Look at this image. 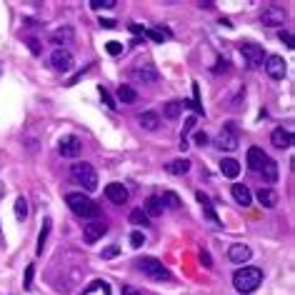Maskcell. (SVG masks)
I'll return each instance as SVG.
<instances>
[{
	"instance_id": "43",
	"label": "cell",
	"mask_w": 295,
	"mask_h": 295,
	"mask_svg": "<svg viewBox=\"0 0 295 295\" xmlns=\"http://www.w3.org/2000/svg\"><path fill=\"white\" fill-rule=\"evenodd\" d=\"M30 280H33V265H28L25 270V288H30Z\"/></svg>"
},
{
	"instance_id": "35",
	"label": "cell",
	"mask_w": 295,
	"mask_h": 295,
	"mask_svg": "<svg viewBox=\"0 0 295 295\" xmlns=\"http://www.w3.org/2000/svg\"><path fill=\"white\" fill-rule=\"evenodd\" d=\"M100 98H103V103H105L110 110H115V108H118V105H115V100H113V95H110V93H108L103 85H100Z\"/></svg>"
},
{
	"instance_id": "12",
	"label": "cell",
	"mask_w": 295,
	"mask_h": 295,
	"mask_svg": "<svg viewBox=\"0 0 295 295\" xmlns=\"http://www.w3.org/2000/svg\"><path fill=\"white\" fill-rule=\"evenodd\" d=\"M105 233H108V225H105V223H98V220H90V223L83 228V238H85V243H98Z\"/></svg>"
},
{
	"instance_id": "31",
	"label": "cell",
	"mask_w": 295,
	"mask_h": 295,
	"mask_svg": "<svg viewBox=\"0 0 295 295\" xmlns=\"http://www.w3.org/2000/svg\"><path fill=\"white\" fill-rule=\"evenodd\" d=\"M48 233H50V218L43 220V230H40V235H38V253H43V245H45V240H48Z\"/></svg>"
},
{
	"instance_id": "6",
	"label": "cell",
	"mask_w": 295,
	"mask_h": 295,
	"mask_svg": "<svg viewBox=\"0 0 295 295\" xmlns=\"http://www.w3.org/2000/svg\"><path fill=\"white\" fill-rule=\"evenodd\" d=\"M50 65H53L58 73H70L73 65H75V58H73L70 50H65V48H55V50L50 53Z\"/></svg>"
},
{
	"instance_id": "42",
	"label": "cell",
	"mask_w": 295,
	"mask_h": 295,
	"mask_svg": "<svg viewBox=\"0 0 295 295\" xmlns=\"http://www.w3.org/2000/svg\"><path fill=\"white\" fill-rule=\"evenodd\" d=\"M130 30H133L135 35H145V28H143V25H138V23H130Z\"/></svg>"
},
{
	"instance_id": "15",
	"label": "cell",
	"mask_w": 295,
	"mask_h": 295,
	"mask_svg": "<svg viewBox=\"0 0 295 295\" xmlns=\"http://www.w3.org/2000/svg\"><path fill=\"white\" fill-rule=\"evenodd\" d=\"M228 258H230L233 263H240V265H243V263H248V260L253 258V250H250L248 245H240V243H238V245H230V248H228Z\"/></svg>"
},
{
	"instance_id": "21",
	"label": "cell",
	"mask_w": 295,
	"mask_h": 295,
	"mask_svg": "<svg viewBox=\"0 0 295 295\" xmlns=\"http://www.w3.org/2000/svg\"><path fill=\"white\" fill-rule=\"evenodd\" d=\"M220 173H223L225 178H230V180H233V178H238V175H240V163H238L235 158H225V160L220 163Z\"/></svg>"
},
{
	"instance_id": "40",
	"label": "cell",
	"mask_w": 295,
	"mask_h": 295,
	"mask_svg": "<svg viewBox=\"0 0 295 295\" xmlns=\"http://www.w3.org/2000/svg\"><path fill=\"white\" fill-rule=\"evenodd\" d=\"M118 253H120V248H118V245H110V248L103 250V258H115Z\"/></svg>"
},
{
	"instance_id": "37",
	"label": "cell",
	"mask_w": 295,
	"mask_h": 295,
	"mask_svg": "<svg viewBox=\"0 0 295 295\" xmlns=\"http://www.w3.org/2000/svg\"><path fill=\"white\" fill-rule=\"evenodd\" d=\"M280 40H283L288 48H295V45H293V33H288V30H280Z\"/></svg>"
},
{
	"instance_id": "36",
	"label": "cell",
	"mask_w": 295,
	"mask_h": 295,
	"mask_svg": "<svg viewBox=\"0 0 295 295\" xmlns=\"http://www.w3.org/2000/svg\"><path fill=\"white\" fill-rule=\"evenodd\" d=\"M145 35L150 38V40H155V43H163L168 38V33H160V30H145Z\"/></svg>"
},
{
	"instance_id": "25",
	"label": "cell",
	"mask_w": 295,
	"mask_h": 295,
	"mask_svg": "<svg viewBox=\"0 0 295 295\" xmlns=\"http://www.w3.org/2000/svg\"><path fill=\"white\" fill-rule=\"evenodd\" d=\"M138 120H140V125H143L145 130H155V128L160 125V118H158V113H150V110H148V113H143Z\"/></svg>"
},
{
	"instance_id": "20",
	"label": "cell",
	"mask_w": 295,
	"mask_h": 295,
	"mask_svg": "<svg viewBox=\"0 0 295 295\" xmlns=\"http://www.w3.org/2000/svg\"><path fill=\"white\" fill-rule=\"evenodd\" d=\"M258 203H260L263 208H275V205H278V193H275L273 188H260V190H258Z\"/></svg>"
},
{
	"instance_id": "10",
	"label": "cell",
	"mask_w": 295,
	"mask_h": 295,
	"mask_svg": "<svg viewBox=\"0 0 295 295\" xmlns=\"http://www.w3.org/2000/svg\"><path fill=\"white\" fill-rule=\"evenodd\" d=\"M263 65H265V73H268L273 80H283V78H285V73H288L285 60H283L280 55H268Z\"/></svg>"
},
{
	"instance_id": "3",
	"label": "cell",
	"mask_w": 295,
	"mask_h": 295,
	"mask_svg": "<svg viewBox=\"0 0 295 295\" xmlns=\"http://www.w3.org/2000/svg\"><path fill=\"white\" fill-rule=\"evenodd\" d=\"M70 175H73V180L78 185L85 188V193H93L98 188V173H95V168L90 163H75V165H70Z\"/></svg>"
},
{
	"instance_id": "2",
	"label": "cell",
	"mask_w": 295,
	"mask_h": 295,
	"mask_svg": "<svg viewBox=\"0 0 295 295\" xmlns=\"http://www.w3.org/2000/svg\"><path fill=\"white\" fill-rule=\"evenodd\" d=\"M65 203H68V208H70L75 215L88 218V220L98 218V213H100V208H98L85 193H68V195H65Z\"/></svg>"
},
{
	"instance_id": "46",
	"label": "cell",
	"mask_w": 295,
	"mask_h": 295,
	"mask_svg": "<svg viewBox=\"0 0 295 295\" xmlns=\"http://www.w3.org/2000/svg\"><path fill=\"white\" fill-rule=\"evenodd\" d=\"M30 50H33V53H40V45H38V40H30Z\"/></svg>"
},
{
	"instance_id": "27",
	"label": "cell",
	"mask_w": 295,
	"mask_h": 295,
	"mask_svg": "<svg viewBox=\"0 0 295 295\" xmlns=\"http://www.w3.org/2000/svg\"><path fill=\"white\" fill-rule=\"evenodd\" d=\"M163 208H170V210H178L183 203H180V198H178V193H173V190H165L163 193Z\"/></svg>"
},
{
	"instance_id": "22",
	"label": "cell",
	"mask_w": 295,
	"mask_h": 295,
	"mask_svg": "<svg viewBox=\"0 0 295 295\" xmlns=\"http://www.w3.org/2000/svg\"><path fill=\"white\" fill-rule=\"evenodd\" d=\"M198 203L203 205V213H205V218H208L213 225H220V220H218V215H215V210H213V205H210V198H208L205 193H198Z\"/></svg>"
},
{
	"instance_id": "8",
	"label": "cell",
	"mask_w": 295,
	"mask_h": 295,
	"mask_svg": "<svg viewBox=\"0 0 295 295\" xmlns=\"http://www.w3.org/2000/svg\"><path fill=\"white\" fill-rule=\"evenodd\" d=\"M240 55L245 58L248 68H260V65L265 63L263 48H260V45H253V43H245V45H240Z\"/></svg>"
},
{
	"instance_id": "33",
	"label": "cell",
	"mask_w": 295,
	"mask_h": 295,
	"mask_svg": "<svg viewBox=\"0 0 295 295\" xmlns=\"http://www.w3.org/2000/svg\"><path fill=\"white\" fill-rule=\"evenodd\" d=\"M130 245H133V248H140V245H145V235H143L140 230H133V233H130Z\"/></svg>"
},
{
	"instance_id": "13",
	"label": "cell",
	"mask_w": 295,
	"mask_h": 295,
	"mask_svg": "<svg viewBox=\"0 0 295 295\" xmlns=\"http://www.w3.org/2000/svg\"><path fill=\"white\" fill-rule=\"evenodd\" d=\"M105 195H108L110 203L123 205V203L128 200V188H125L123 183H110V185H105Z\"/></svg>"
},
{
	"instance_id": "24",
	"label": "cell",
	"mask_w": 295,
	"mask_h": 295,
	"mask_svg": "<svg viewBox=\"0 0 295 295\" xmlns=\"http://www.w3.org/2000/svg\"><path fill=\"white\" fill-rule=\"evenodd\" d=\"M188 170H190V160L188 158H178V160L168 163V173L170 175H185Z\"/></svg>"
},
{
	"instance_id": "7",
	"label": "cell",
	"mask_w": 295,
	"mask_h": 295,
	"mask_svg": "<svg viewBox=\"0 0 295 295\" xmlns=\"http://www.w3.org/2000/svg\"><path fill=\"white\" fill-rule=\"evenodd\" d=\"M260 20H263V25H268V28H278V25H283V23L288 20V13H285L280 5H268V8H263Z\"/></svg>"
},
{
	"instance_id": "30",
	"label": "cell",
	"mask_w": 295,
	"mask_h": 295,
	"mask_svg": "<svg viewBox=\"0 0 295 295\" xmlns=\"http://www.w3.org/2000/svg\"><path fill=\"white\" fill-rule=\"evenodd\" d=\"M93 10H110V8H115L118 3H115V0H90V3H88Z\"/></svg>"
},
{
	"instance_id": "32",
	"label": "cell",
	"mask_w": 295,
	"mask_h": 295,
	"mask_svg": "<svg viewBox=\"0 0 295 295\" xmlns=\"http://www.w3.org/2000/svg\"><path fill=\"white\" fill-rule=\"evenodd\" d=\"M15 215H18V220H25L28 218V200L25 198H18L15 200Z\"/></svg>"
},
{
	"instance_id": "16",
	"label": "cell",
	"mask_w": 295,
	"mask_h": 295,
	"mask_svg": "<svg viewBox=\"0 0 295 295\" xmlns=\"http://www.w3.org/2000/svg\"><path fill=\"white\" fill-rule=\"evenodd\" d=\"M265 160H268V155L263 153V148H255V145H253V148H248V168H250V170H255V173H258V170L263 168V163H265Z\"/></svg>"
},
{
	"instance_id": "23",
	"label": "cell",
	"mask_w": 295,
	"mask_h": 295,
	"mask_svg": "<svg viewBox=\"0 0 295 295\" xmlns=\"http://www.w3.org/2000/svg\"><path fill=\"white\" fill-rule=\"evenodd\" d=\"M233 198H235V203L243 205V208L253 203V195H250V190H248L245 185H233Z\"/></svg>"
},
{
	"instance_id": "18",
	"label": "cell",
	"mask_w": 295,
	"mask_h": 295,
	"mask_svg": "<svg viewBox=\"0 0 295 295\" xmlns=\"http://www.w3.org/2000/svg\"><path fill=\"white\" fill-rule=\"evenodd\" d=\"M73 38H75V33H73V28H70V25H65V28H58V30L50 35L53 45H70V43H73Z\"/></svg>"
},
{
	"instance_id": "29",
	"label": "cell",
	"mask_w": 295,
	"mask_h": 295,
	"mask_svg": "<svg viewBox=\"0 0 295 295\" xmlns=\"http://www.w3.org/2000/svg\"><path fill=\"white\" fill-rule=\"evenodd\" d=\"M130 223H133V225H138V228H148V225H150V218H148V215L138 208V210H133V213H130Z\"/></svg>"
},
{
	"instance_id": "14",
	"label": "cell",
	"mask_w": 295,
	"mask_h": 295,
	"mask_svg": "<svg viewBox=\"0 0 295 295\" xmlns=\"http://www.w3.org/2000/svg\"><path fill=\"white\" fill-rule=\"evenodd\" d=\"M270 143L278 148V150H288V148L293 145V135H290V130L275 128V130L270 133Z\"/></svg>"
},
{
	"instance_id": "4",
	"label": "cell",
	"mask_w": 295,
	"mask_h": 295,
	"mask_svg": "<svg viewBox=\"0 0 295 295\" xmlns=\"http://www.w3.org/2000/svg\"><path fill=\"white\" fill-rule=\"evenodd\" d=\"M138 268H140V273H145L148 278H153V280H170L173 278L170 270L158 258H140L138 260Z\"/></svg>"
},
{
	"instance_id": "26",
	"label": "cell",
	"mask_w": 295,
	"mask_h": 295,
	"mask_svg": "<svg viewBox=\"0 0 295 295\" xmlns=\"http://www.w3.org/2000/svg\"><path fill=\"white\" fill-rule=\"evenodd\" d=\"M163 113H165V118L175 120V118L183 113V103H180V100H170V103H165V105H163Z\"/></svg>"
},
{
	"instance_id": "5",
	"label": "cell",
	"mask_w": 295,
	"mask_h": 295,
	"mask_svg": "<svg viewBox=\"0 0 295 295\" xmlns=\"http://www.w3.org/2000/svg\"><path fill=\"white\" fill-rule=\"evenodd\" d=\"M215 145L220 148V150H235V148L240 145L235 123H225V125H223V130H220L218 138H215Z\"/></svg>"
},
{
	"instance_id": "28",
	"label": "cell",
	"mask_w": 295,
	"mask_h": 295,
	"mask_svg": "<svg viewBox=\"0 0 295 295\" xmlns=\"http://www.w3.org/2000/svg\"><path fill=\"white\" fill-rule=\"evenodd\" d=\"M118 98H120L123 103H135V100H138V93H135L133 85H120V88H118Z\"/></svg>"
},
{
	"instance_id": "45",
	"label": "cell",
	"mask_w": 295,
	"mask_h": 295,
	"mask_svg": "<svg viewBox=\"0 0 295 295\" xmlns=\"http://www.w3.org/2000/svg\"><path fill=\"white\" fill-rule=\"evenodd\" d=\"M103 28H115V20H100Z\"/></svg>"
},
{
	"instance_id": "34",
	"label": "cell",
	"mask_w": 295,
	"mask_h": 295,
	"mask_svg": "<svg viewBox=\"0 0 295 295\" xmlns=\"http://www.w3.org/2000/svg\"><path fill=\"white\" fill-rule=\"evenodd\" d=\"M105 50H108L110 55H120V53H123V43H118V40H110V43H105Z\"/></svg>"
},
{
	"instance_id": "9",
	"label": "cell",
	"mask_w": 295,
	"mask_h": 295,
	"mask_svg": "<svg viewBox=\"0 0 295 295\" xmlns=\"http://www.w3.org/2000/svg\"><path fill=\"white\" fill-rule=\"evenodd\" d=\"M58 150H60V155H63V158H78V155H80V150H83V143H80L75 135H68V138H60Z\"/></svg>"
},
{
	"instance_id": "11",
	"label": "cell",
	"mask_w": 295,
	"mask_h": 295,
	"mask_svg": "<svg viewBox=\"0 0 295 295\" xmlns=\"http://www.w3.org/2000/svg\"><path fill=\"white\" fill-rule=\"evenodd\" d=\"M130 78L138 80V83H143V85H150V83H155L160 75H158V70H155L153 65H138V68L130 70Z\"/></svg>"
},
{
	"instance_id": "17",
	"label": "cell",
	"mask_w": 295,
	"mask_h": 295,
	"mask_svg": "<svg viewBox=\"0 0 295 295\" xmlns=\"http://www.w3.org/2000/svg\"><path fill=\"white\" fill-rule=\"evenodd\" d=\"M140 210H143L148 218H158V215H163V200H160L158 195H150Z\"/></svg>"
},
{
	"instance_id": "41",
	"label": "cell",
	"mask_w": 295,
	"mask_h": 295,
	"mask_svg": "<svg viewBox=\"0 0 295 295\" xmlns=\"http://www.w3.org/2000/svg\"><path fill=\"white\" fill-rule=\"evenodd\" d=\"M123 295H140V290L133 285H123Z\"/></svg>"
},
{
	"instance_id": "44",
	"label": "cell",
	"mask_w": 295,
	"mask_h": 295,
	"mask_svg": "<svg viewBox=\"0 0 295 295\" xmlns=\"http://www.w3.org/2000/svg\"><path fill=\"white\" fill-rule=\"evenodd\" d=\"M200 260L205 263V268H213V260H210V255H208V253H200Z\"/></svg>"
},
{
	"instance_id": "39",
	"label": "cell",
	"mask_w": 295,
	"mask_h": 295,
	"mask_svg": "<svg viewBox=\"0 0 295 295\" xmlns=\"http://www.w3.org/2000/svg\"><path fill=\"white\" fill-rule=\"evenodd\" d=\"M208 140H210V138H208L205 133H195V145H200V148H205V145H208Z\"/></svg>"
},
{
	"instance_id": "1",
	"label": "cell",
	"mask_w": 295,
	"mask_h": 295,
	"mask_svg": "<svg viewBox=\"0 0 295 295\" xmlns=\"http://www.w3.org/2000/svg\"><path fill=\"white\" fill-rule=\"evenodd\" d=\"M260 283H263V270L260 268H253V265L240 268L233 275V285H235L238 293H253V290H258Z\"/></svg>"
},
{
	"instance_id": "19",
	"label": "cell",
	"mask_w": 295,
	"mask_h": 295,
	"mask_svg": "<svg viewBox=\"0 0 295 295\" xmlns=\"http://www.w3.org/2000/svg\"><path fill=\"white\" fill-rule=\"evenodd\" d=\"M258 173H260V175H263V180H265V183H270V185H273V183H275V180H278V163H275V160H270V158H268V160H265V163H263V168H260V170H258Z\"/></svg>"
},
{
	"instance_id": "38",
	"label": "cell",
	"mask_w": 295,
	"mask_h": 295,
	"mask_svg": "<svg viewBox=\"0 0 295 295\" xmlns=\"http://www.w3.org/2000/svg\"><path fill=\"white\" fill-rule=\"evenodd\" d=\"M193 128H195V118H188V120H185V128H183V135H180V140H185V135H188Z\"/></svg>"
}]
</instances>
